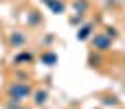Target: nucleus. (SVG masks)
<instances>
[{"label": "nucleus", "mask_w": 125, "mask_h": 109, "mask_svg": "<svg viewBox=\"0 0 125 109\" xmlns=\"http://www.w3.org/2000/svg\"><path fill=\"white\" fill-rule=\"evenodd\" d=\"M29 92H31V87H29L26 83H15V85H13L11 90H9L11 98H13V101H18V103H20V101H22V98H24V96H26Z\"/></svg>", "instance_id": "1"}, {"label": "nucleus", "mask_w": 125, "mask_h": 109, "mask_svg": "<svg viewBox=\"0 0 125 109\" xmlns=\"http://www.w3.org/2000/svg\"><path fill=\"white\" fill-rule=\"evenodd\" d=\"M35 103H37V105H44V103H46V92H37V94H35Z\"/></svg>", "instance_id": "2"}]
</instances>
